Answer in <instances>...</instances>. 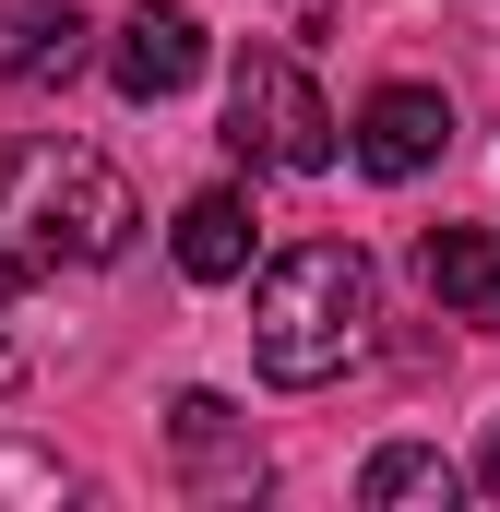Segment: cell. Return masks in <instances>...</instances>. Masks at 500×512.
I'll return each mask as SVG.
<instances>
[{"label": "cell", "mask_w": 500, "mask_h": 512, "mask_svg": "<svg viewBox=\"0 0 500 512\" xmlns=\"http://www.w3.org/2000/svg\"><path fill=\"white\" fill-rule=\"evenodd\" d=\"M250 239H262V227H250L239 191H191V203H179V227H167V251H179L191 286H239V274H250Z\"/></svg>", "instance_id": "9"}, {"label": "cell", "mask_w": 500, "mask_h": 512, "mask_svg": "<svg viewBox=\"0 0 500 512\" xmlns=\"http://www.w3.org/2000/svg\"><path fill=\"white\" fill-rule=\"evenodd\" d=\"M346 143H358L370 179H417V167H441V143H453V96H441V84H381Z\"/></svg>", "instance_id": "6"}, {"label": "cell", "mask_w": 500, "mask_h": 512, "mask_svg": "<svg viewBox=\"0 0 500 512\" xmlns=\"http://www.w3.org/2000/svg\"><path fill=\"white\" fill-rule=\"evenodd\" d=\"M0 393H24V346L12 334H0Z\"/></svg>", "instance_id": "12"}, {"label": "cell", "mask_w": 500, "mask_h": 512, "mask_svg": "<svg viewBox=\"0 0 500 512\" xmlns=\"http://www.w3.org/2000/svg\"><path fill=\"white\" fill-rule=\"evenodd\" d=\"M227 143L250 167H274V179H322L334 167V108H322V84L286 48H250L227 72Z\"/></svg>", "instance_id": "3"}, {"label": "cell", "mask_w": 500, "mask_h": 512, "mask_svg": "<svg viewBox=\"0 0 500 512\" xmlns=\"http://www.w3.org/2000/svg\"><path fill=\"white\" fill-rule=\"evenodd\" d=\"M84 72V0H0V84H72Z\"/></svg>", "instance_id": "7"}, {"label": "cell", "mask_w": 500, "mask_h": 512, "mask_svg": "<svg viewBox=\"0 0 500 512\" xmlns=\"http://www.w3.org/2000/svg\"><path fill=\"white\" fill-rule=\"evenodd\" d=\"M131 179L96 143H60V131H12L0 143V286H60V274H96L131 251Z\"/></svg>", "instance_id": "1"}, {"label": "cell", "mask_w": 500, "mask_h": 512, "mask_svg": "<svg viewBox=\"0 0 500 512\" xmlns=\"http://www.w3.org/2000/svg\"><path fill=\"white\" fill-rule=\"evenodd\" d=\"M358 501L370 512H453L465 501V465H441L429 441H381L370 465H358Z\"/></svg>", "instance_id": "10"}, {"label": "cell", "mask_w": 500, "mask_h": 512, "mask_svg": "<svg viewBox=\"0 0 500 512\" xmlns=\"http://www.w3.org/2000/svg\"><path fill=\"white\" fill-rule=\"evenodd\" d=\"M167 453H179V489H191V501H262V477H274L227 393H179V405H167Z\"/></svg>", "instance_id": "5"}, {"label": "cell", "mask_w": 500, "mask_h": 512, "mask_svg": "<svg viewBox=\"0 0 500 512\" xmlns=\"http://www.w3.org/2000/svg\"><path fill=\"white\" fill-rule=\"evenodd\" d=\"M370 322H381V274L358 239H298V251L262 262L250 286V370L286 393H322L370 358Z\"/></svg>", "instance_id": "2"}, {"label": "cell", "mask_w": 500, "mask_h": 512, "mask_svg": "<svg viewBox=\"0 0 500 512\" xmlns=\"http://www.w3.org/2000/svg\"><path fill=\"white\" fill-rule=\"evenodd\" d=\"M417 286H429L453 322H489L500 334V239L489 227H429V239H417Z\"/></svg>", "instance_id": "8"}, {"label": "cell", "mask_w": 500, "mask_h": 512, "mask_svg": "<svg viewBox=\"0 0 500 512\" xmlns=\"http://www.w3.org/2000/svg\"><path fill=\"white\" fill-rule=\"evenodd\" d=\"M203 60H215V36H203V12H191V0H143V12H120V36H108V84H120L131 108L191 96V84H203Z\"/></svg>", "instance_id": "4"}, {"label": "cell", "mask_w": 500, "mask_h": 512, "mask_svg": "<svg viewBox=\"0 0 500 512\" xmlns=\"http://www.w3.org/2000/svg\"><path fill=\"white\" fill-rule=\"evenodd\" d=\"M465 489H489V501H500V429H489V453H477V477H465Z\"/></svg>", "instance_id": "11"}]
</instances>
